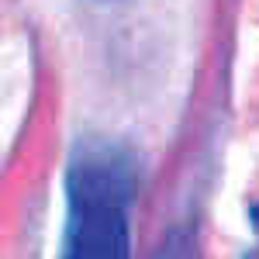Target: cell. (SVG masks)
Segmentation results:
<instances>
[{
  "instance_id": "1",
  "label": "cell",
  "mask_w": 259,
  "mask_h": 259,
  "mask_svg": "<svg viewBox=\"0 0 259 259\" xmlns=\"http://www.w3.org/2000/svg\"><path fill=\"white\" fill-rule=\"evenodd\" d=\"M139 190L132 152L107 139H87L66 166L62 259H132L128 211Z\"/></svg>"
},
{
  "instance_id": "2",
  "label": "cell",
  "mask_w": 259,
  "mask_h": 259,
  "mask_svg": "<svg viewBox=\"0 0 259 259\" xmlns=\"http://www.w3.org/2000/svg\"><path fill=\"white\" fill-rule=\"evenodd\" d=\"M252 218H256V221H259V211H256V214H252Z\"/></svg>"
}]
</instances>
